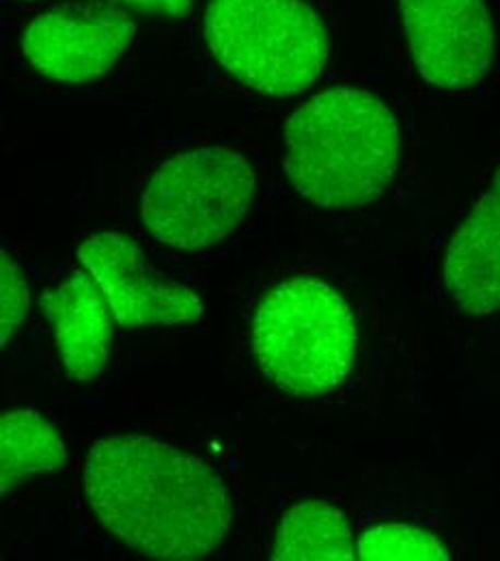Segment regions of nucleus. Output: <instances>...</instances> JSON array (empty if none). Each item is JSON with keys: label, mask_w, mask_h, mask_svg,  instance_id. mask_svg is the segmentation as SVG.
Listing matches in <instances>:
<instances>
[{"label": "nucleus", "mask_w": 500, "mask_h": 561, "mask_svg": "<svg viewBox=\"0 0 500 561\" xmlns=\"http://www.w3.org/2000/svg\"><path fill=\"white\" fill-rule=\"evenodd\" d=\"M419 73L444 91L479 84L495 64L497 33L486 0H399Z\"/></svg>", "instance_id": "0eeeda50"}, {"label": "nucleus", "mask_w": 500, "mask_h": 561, "mask_svg": "<svg viewBox=\"0 0 500 561\" xmlns=\"http://www.w3.org/2000/svg\"><path fill=\"white\" fill-rule=\"evenodd\" d=\"M354 534L346 514L326 501H300L281 518L272 545L277 561L357 560Z\"/></svg>", "instance_id": "9b49d317"}, {"label": "nucleus", "mask_w": 500, "mask_h": 561, "mask_svg": "<svg viewBox=\"0 0 500 561\" xmlns=\"http://www.w3.org/2000/svg\"><path fill=\"white\" fill-rule=\"evenodd\" d=\"M144 15H166V18H182L190 11L193 0H117Z\"/></svg>", "instance_id": "2eb2a0df"}, {"label": "nucleus", "mask_w": 500, "mask_h": 561, "mask_svg": "<svg viewBox=\"0 0 500 561\" xmlns=\"http://www.w3.org/2000/svg\"><path fill=\"white\" fill-rule=\"evenodd\" d=\"M257 178L251 162L226 147H199L166 160L141 199L147 233L179 251L226 240L246 218Z\"/></svg>", "instance_id": "39448f33"}, {"label": "nucleus", "mask_w": 500, "mask_h": 561, "mask_svg": "<svg viewBox=\"0 0 500 561\" xmlns=\"http://www.w3.org/2000/svg\"><path fill=\"white\" fill-rule=\"evenodd\" d=\"M0 300H2V322L0 342L9 344L13 333L24 322L31 307V289L22 268L11 260L7 249L0 251Z\"/></svg>", "instance_id": "4468645a"}, {"label": "nucleus", "mask_w": 500, "mask_h": 561, "mask_svg": "<svg viewBox=\"0 0 500 561\" xmlns=\"http://www.w3.org/2000/svg\"><path fill=\"white\" fill-rule=\"evenodd\" d=\"M358 560L364 561H449L451 551L426 529L406 523H384L360 534Z\"/></svg>", "instance_id": "ddd939ff"}, {"label": "nucleus", "mask_w": 500, "mask_h": 561, "mask_svg": "<svg viewBox=\"0 0 500 561\" xmlns=\"http://www.w3.org/2000/svg\"><path fill=\"white\" fill-rule=\"evenodd\" d=\"M135 33L137 24L115 2H70L33 20L22 50L37 73L63 84H80L113 70Z\"/></svg>", "instance_id": "423d86ee"}, {"label": "nucleus", "mask_w": 500, "mask_h": 561, "mask_svg": "<svg viewBox=\"0 0 500 561\" xmlns=\"http://www.w3.org/2000/svg\"><path fill=\"white\" fill-rule=\"evenodd\" d=\"M444 285L468 316L500 309V167L446 249Z\"/></svg>", "instance_id": "9d476101"}, {"label": "nucleus", "mask_w": 500, "mask_h": 561, "mask_svg": "<svg viewBox=\"0 0 500 561\" xmlns=\"http://www.w3.org/2000/svg\"><path fill=\"white\" fill-rule=\"evenodd\" d=\"M204 37L220 68L270 98L306 91L330 53L328 31L304 0H210Z\"/></svg>", "instance_id": "20e7f679"}, {"label": "nucleus", "mask_w": 500, "mask_h": 561, "mask_svg": "<svg viewBox=\"0 0 500 561\" xmlns=\"http://www.w3.org/2000/svg\"><path fill=\"white\" fill-rule=\"evenodd\" d=\"M42 311L55 333L63 371L73 382L95 380L111 354V305L89 273H73L42 296Z\"/></svg>", "instance_id": "1a4fd4ad"}, {"label": "nucleus", "mask_w": 500, "mask_h": 561, "mask_svg": "<svg viewBox=\"0 0 500 561\" xmlns=\"http://www.w3.org/2000/svg\"><path fill=\"white\" fill-rule=\"evenodd\" d=\"M357 346L352 309L324 280H283L255 309L257 363L293 398H317L339 389L352 371Z\"/></svg>", "instance_id": "7ed1b4c3"}, {"label": "nucleus", "mask_w": 500, "mask_h": 561, "mask_svg": "<svg viewBox=\"0 0 500 561\" xmlns=\"http://www.w3.org/2000/svg\"><path fill=\"white\" fill-rule=\"evenodd\" d=\"M78 260L100 285L119 327H177L204 316L199 294L151 273L141 247L117 231L89 236Z\"/></svg>", "instance_id": "6e6552de"}, {"label": "nucleus", "mask_w": 500, "mask_h": 561, "mask_svg": "<svg viewBox=\"0 0 500 561\" xmlns=\"http://www.w3.org/2000/svg\"><path fill=\"white\" fill-rule=\"evenodd\" d=\"M68 460L59 430L35 411H9L0 420V492L7 496L24 480L53 473Z\"/></svg>", "instance_id": "f8f14e48"}, {"label": "nucleus", "mask_w": 500, "mask_h": 561, "mask_svg": "<svg viewBox=\"0 0 500 561\" xmlns=\"http://www.w3.org/2000/svg\"><path fill=\"white\" fill-rule=\"evenodd\" d=\"M399 151L395 115L362 89H328L287 119V178L317 208L352 210L373 204L393 182Z\"/></svg>", "instance_id": "f03ea898"}, {"label": "nucleus", "mask_w": 500, "mask_h": 561, "mask_svg": "<svg viewBox=\"0 0 500 561\" xmlns=\"http://www.w3.org/2000/svg\"><path fill=\"white\" fill-rule=\"evenodd\" d=\"M82 482L97 520L153 560H201L233 523L231 494L214 469L149 436L97 440L84 458Z\"/></svg>", "instance_id": "f257e3e1"}]
</instances>
